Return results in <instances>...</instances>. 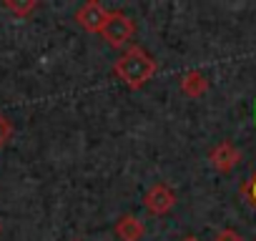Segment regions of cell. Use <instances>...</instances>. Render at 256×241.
<instances>
[{"mask_svg":"<svg viewBox=\"0 0 256 241\" xmlns=\"http://www.w3.org/2000/svg\"><path fill=\"white\" fill-rule=\"evenodd\" d=\"M10 136H13V126H10V120L6 118V113H0V146H6Z\"/></svg>","mask_w":256,"mask_h":241,"instance_id":"10","label":"cell"},{"mask_svg":"<svg viewBox=\"0 0 256 241\" xmlns=\"http://www.w3.org/2000/svg\"><path fill=\"white\" fill-rule=\"evenodd\" d=\"M241 196L256 208V171L248 176V181H244L241 184Z\"/></svg>","mask_w":256,"mask_h":241,"instance_id":"9","label":"cell"},{"mask_svg":"<svg viewBox=\"0 0 256 241\" xmlns=\"http://www.w3.org/2000/svg\"><path fill=\"white\" fill-rule=\"evenodd\" d=\"M113 234L120 238V241H141L146 236V226L134 216V214H123L116 226H113Z\"/></svg>","mask_w":256,"mask_h":241,"instance_id":"6","label":"cell"},{"mask_svg":"<svg viewBox=\"0 0 256 241\" xmlns=\"http://www.w3.org/2000/svg\"><path fill=\"white\" fill-rule=\"evenodd\" d=\"M208 90V80L201 70H188L184 78H181V93L188 96V98H201L204 93Z\"/></svg>","mask_w":256,"mask_h":241,"instance_id":"7","label":"cell"},{"mask_svg":"<svg viewBox=\"0 0 256 241\" xmlns=\"http://www.w3.org/2000/svg\"><path fill=\"white\" fill-rule=\"evenodd\" d=\"M3 8L10 10L16 18L28 20L36 13V8H38V0H3Z\"/></svg>","mask_w":256,"mask_h":241,"instance_id":"8","label":"cell"},{"mask_svg":"<svg viewBox=\"0 0 256 241\" xmlns=\"http://www.w3.org/2000/svg\"><path fill=\"white\" fill-rule=\"evenodd\" d=\"M214 241H244V236L238 231H234V228H221Z\"/></svg>","mask_w":256,"mask_h":241,"instance_id":"11","label":"cell"},{"mask_svg":"<svg viewBox=\"0 0 256 241\" xmlns=\"http://www.w3.org/2000/svg\"><path fill=\"white\" fill-rule=\"evenodd\" d=\"M208 161H211V166L218 174H231L238 166V161H241V151L231 141H221L218 146H214L208 151Z\"/></svg>","mask_w":256,"mask_h":241,"instance_id":"4","label":"cell"},{"mask_svg":"<svg viewBox=\"0 0 256 241\" xmlns=\"http://www.w3.org/2000/svg\"><path fill=\"white\" fill-rule=\"evenodd\" d=\"M98 33L103 36V40L110 48H120V46H126L128 40L134 38L136 23H134V18H128L123 10H108Z\"/></svg>","mask_w":256,"mask_h":241,"instance_id":"2","label":"cell"},{"mask_svg":"<svg viewBox=\"0 0 256 241\" xmlns=\"http://www.w3.org/2000/svg\"><path fill=\"white\" fill-rule=\"evenodd\" d=\"M0 231H3V224H0Z\"/></svg>","mask_w":256,"mask_h":241,"instance_id":"13","label":"cell"},{"mask_svg":"<svg viewBox=\"0 0 256 241\" xmlns=\"http://www.w3.org/2000/svg\"><path fill=\"white\" fill-rule=\"evenodd\" d=\"M144 204H146L148 214H154V216H166V214L176 206V191H174L166 181H156V184L146 191Z\"/></svg>","mask_w":256,"mask_h":241,"instance_id":"3","label":"cell"},{"mask_svg":"<svg viewBox=\"0 0 256 241\" xmlns=\"http://www.w3.org/2000/svg\"><path fill=\"white\" fill-rule=\"evenodd\" d=\"M106 8L98 3V0H88V3H83L78 10H76V23L88 30V33H98L100 26H103V18H106Z\"/></svg>","mask_w":256,"mask_h":241,"instance_id":"5","label":"cell"},{"mask_svg":"<svg viewBox=\"0 0 256 241\" xmlns=\"http://www.w3.org/2000/svg\"><path fill=\"white\" fill-rule=\"evenodd\" d=\"M181 241H198V238H196V236H184Z\"/></svg>","mask_w":256,"mask_h":241,"instance_id":"12","label":"cell"},{"mask_svg":"<svg viewBox=\"0 0 256 241\" xmlns=\"http://www.w3.org/2000/svg\"><path fill=\"white\" fill-rule=\"evenodd\" d=\"M158 70V63L154 60V56H148V50L138 43L128 46L120 58L113 63V76L118 80H123L131 90H138L141 86H146Z\"/></svg>","mask_w":256,"mask_h":241,"instance_id":"1","label":"cell"}]
</instances>
